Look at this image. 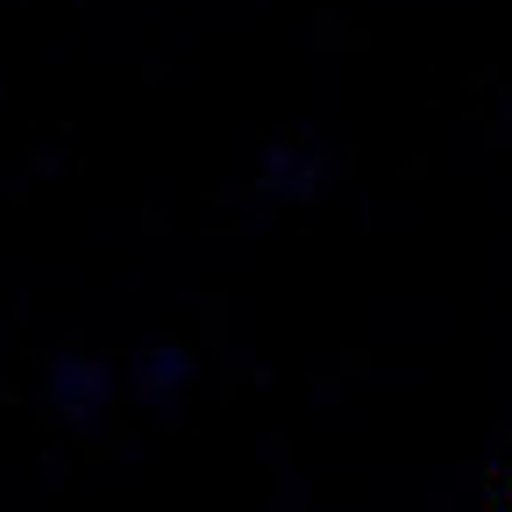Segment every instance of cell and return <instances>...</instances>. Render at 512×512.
<instances>
[{
	"instance_id": "3",
	"label": "cell",
	"mask_w": 512,
	"mask_h": 512,
	"mask_svg": "<svg viewBox=\"0 0 512 512\" xmlns=\"http://www.w3.org/2000/svg\"><path fill=\"white\" fill-rule=\"evenodd\" d=\"M185 384H192V356H185V349L157 342V349L136 356V399H143V406H171Z\"/></svg>"
},
{
	"instance_id": "1",
	"label": "cell",
	"mask_w": 512,
	"mask_h": 512,
	"mask_svg": "<svg viewBox=\"0 0 512 512\" xmlns=\"http://www.w3.org/2000/svg\"><path fill=\"white\" fill-rule=\"evenodd\" d=\"M43 399L72 420V427H93V420L107 413V399H114V377H107V363H93V356H57L50 377H43Z\"/></svg>"
},
{
	"instance_id": "2",
	"label": "cell",
	"mask_w": 512,
	"mask_h": 512,
	"mask_svg": "<svg viewBox=\"0 0 512 512\" xmlns=\"http://www.w3.org/2000/svg\"><path fill=\"white\" fill-rule=\"evenodd\" d=\"M264 185L278 192V200H313V192L328 185V157H320L313 143H278L264 157Z\"/></svg>"
}]
</instances>
